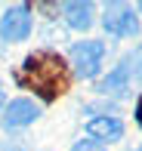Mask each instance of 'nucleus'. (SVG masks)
Here are the masks:
<instances>
[{"instance_id": "7", "label": "nucleus", "mask_w": 142, "mask_h": 151, "mask_svg": "<svg viewBox=\"0 0 142 151\" xmlns=\"http://www.w3.org/2000/svg\"><path fill=\"white\" fill-rule=\"evenodd\" d=\"M130 83H133V71H130V65H127V59H120L117 65H114V71L99 83V93L102 96H127Z\"/></svg>"}, {"instance_id": "2", "label": "nucleus", "mask_w": 142, "mask_h": 151, "mask_svg": "<svg viewBox=\"0 0 142 151\" xmlns=\"http://www.w3.org/2000/svg\"><path fill=\"white\" fill-rule=\"evenodd\" d=\"M68 59H71V68H74L77 77L93 80V77H99V71H102L105 43L102 40H77V43H71Z\"/></svg>"}, {"instance_id": "9", "label": "nucleus", "mask_w": 142, "mask_h": 151, "mask_svg": "<svg viewBox=\"0 0 142 151\" xmlns=\"http://www.w3.org/2000/svg\"><path fill=\"white\" fill-rule=\"evenodd\" d=\"M71 151H105V145H99V142H93V139H80V142H74Z\"/></svg>"}, {"instance_id": "13", "label": "nucleus", "mask_w": 142, "mask_h": 151, "mask_svg": "<svg viewBox=\"0 0 142 151\" xmlns=\"http://www.w3.org/2000/svg\"><path fill=\"white\" fill-rule=\"evenodd\" d=\"M139 151H142V148H139Z\"/></svg>"}, {"instance_id": "4", "label": "nucleus", "mask_w": 142, "mask_h": 151, "mask_svg": "<svg viewBox=\"0 0 142 151\" xmlns=\"http://www.w3.org/2000/svg\"><path fill=\"white\" fill-rule=\"evenodd\" d=\"M31 25H34V16H31L28 3H16L3 12L0 19V40L3 43H19L31 34Z\"/></svg>"}, {"instance_id": "1", "label": "nucleus", "mask_w": 142, "mask_h": 151, "mask_svg": "<svg viewBox=\"0 0 142 151\" xmlns=\"http://www.w3.org/2000/svg\"><path fill=\"white\" fill-rule=\"evenodd\" d=\"M12 77H16L19 86L37 93L43 102L59 99V96L68 90V83H71L68 62H65L62 56H56V52H50V50L31 52V56L22 62V68L12 71Z\"/></svg>"}, {"instance_id": "3", "label": "nucleus", "mask_w": 142, "mask_h": 151, "mask_svg": "<svg viewBox=\"0 0 142 151\" xmlns=\"http://www.w3.org/2000/svg\"><path fill=\"white\" fill-rule=\"evenodd\" d=\"M102 28L111 34V37H136L139 34V16L130 3H105L102 9Z\"/></svg>"}, {"instance_id": "10", "label": "nucleus", "mask_w": 142, "mask_h": 151, "mask_svg": "<svg viewBox=\"0 0 142 151\" xmlns=\"http://www.w3.org/2000/svg\"><path fill=\"white\" fill-rule=\"evenodd\" d=\"M136 123L142 127V96H139V102H136Z\"/></svg>"}, {"instance_id": "11", "label": "nucleus", "mask_w": 142, "mask_h": 151, "mask_svg": "<svg viewBox=\"0 0 142 151\" xmlns=\"http://www.w3.org/2000/svg\"><path fill=\"white\" fill-rule=\"evenodd\" d=\"M0 105H3V86H0Z\"/></svg>"}, {"instance_id": "12", "label": "nucleus", "mask_w": 142, "mask_h": 151, "mask_svg": "<svg viewBox=\"0 0 142 151\" xmlns=\"http://www.w3.org/2000/svg\"><path fill=\"white\" fill-rule=\"evenodd\" d=\"M139 12H142V3H139ZM139 12H136V16H139Z\"/></svg>"}, {"instance_id": "6", "label": "nucleus", "mask_w": 142, "mask_h": 151, "mask_svg": "<svg viewBox=\"0 0 142 151\" xmlns=\"http://www.w3.org/2000/svg\"><path fill=\"white\" fill-rule=\"evenodd\" d=\"M84 127H86V136L93 142H99V145L117 142L124 136V123H120V117H114V114H93Z\"/></svg>"}, {"instance_id": "8", "label": "nucleus", "mask_w": 142, "mask_h": 151, "mask_svg": "<svg viewBox=\"0 0 142 151\" xmlns=\"http://www.w3.org/2000/svg\"><path fill=\"white\" fill-rule=\"evenodd\" d=\"M59 9H62V22L68 28H74V31H86L93 25V3L74 0V3H62Z\"/></svg>"}, {"instance_id": "5", "label": "nucleus", "mask_w": 142, "mask_h": 151, "mask_svg": "<svg viewBox=\"0 0 142 151\" xmlns=\"http://www.w3.org/2000/svg\"><path fill=\"white\" fill-rule=\"evenodd\" d=\"M40 117V105L37 102H31V99H16V102H9L6 105V111H3V129H25V127H31Z\"/></svg>"}]
</instances>
